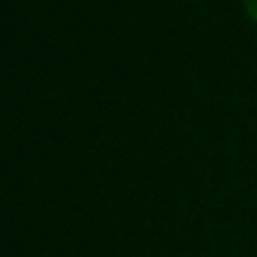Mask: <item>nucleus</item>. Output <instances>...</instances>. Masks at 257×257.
Returning a JSON list of instances; mask_svg holds the SVG:
<instances>
[{"label": "nucleus", "mask_w": 257, "mask_h": 257, "mask_svg": "<svg viewBox=\"0 0 257 257\" xmlns=\"http://www.w3.org/2000/svg\"><path fill=\"white\" fill-rule=\"evenodd\" d=\"M242 5H245L247 15H250V18L257 23V0H242Z\"/></svg>", "instance_id": "obj_1"}]
</instances>
